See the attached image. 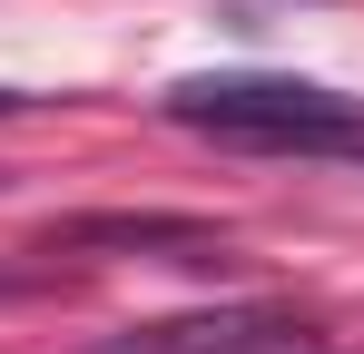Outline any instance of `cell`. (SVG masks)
I'll list each match as a JSON object with an SVG mask.
<instances>
[{"label": "cell", "instance_id": "1", "mask_svg": "<svg viewBox=\"0 0 364 354\" xmlns=\"http://www.w3.org/2000/svg\"><path fill=\"white\" fill-rule=\"evenodd\" d=\"M168 118L217 128L237 148H364V99L325 89V79H276V69H217V79H178Z\"/></svg>", "mask_w": 364, "mask_h": 354}, {"label": "cell", "instance_id": "2", "mask_svg": "<svg viewBox=\"0 0 364 354\" xmlns=\"http://www.w3.org/2000/svg\"><path fill=\"white\" fill-rule=\"evenodd\" d=\"M60 246H178V256H217L207 217H69Z\"/></svg>", "mask_w": 364, "mask_h": 354}, {"label": "cell", "instance_id": "3", "mask_svg": "<svg viewBox=\"0 0 364 354\" xmlns=\"http://www.w3.org/2000/svg\"><path fill=\"white\" fill-rule=\"evenodd\" d=\"M256 354H325V345H315V335L296 325V335H276V345H256Z\"/></svg>", "mask_w": 364, "mask_h": 354}, {"label": "cell", "instance_id": "4", "mask_svg": "<svg viewBox=\"0 0 364 354\" xmlns=\"http://www.w3.org/2000/svg\"><path fill=\"white\" fill-rule=\"evenodd\" d=\"M20 109H30V99H20V89H0V118H20Z\"/></svg>", "mask_w": 364, "mask_h": 354}]
</instances>
